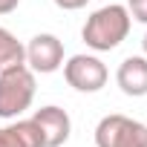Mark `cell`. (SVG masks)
<instances>
[{"instance_id": "obj_11", "label": "cell", "mask_w": 147, "mask_h": 147, "mask_svg": "<svg viewBox=\"0 0 147 147\" xmlns=\"http://www.w3.org/2000/svg\"><path fill=\"white\" fill-rule=\"evenodd\" d=\"M52 3L58 9H63V12H78V9H84L90 3V0H52Z\"/></svg>"}, {"instance_id": "obj_3", "label": "cell", "mask_w": 147, "mask_h": 147, "mask_svg": "<svg viewBox=\"0 0 147 147\" xmlns=\"http://www.w3.org/2000/svg\"><path fill=\"white\" fill-rule=\"evenodd\" d=\"M95 147H147V124L113 113L95 127Z\"/></svg>"}, {"instance_id": "obj_12", "label": "cell", "mask_w": 147, "mask_h": 147, "mask_svg": "<svg viewBox=\"0 0 147 147\" xmlns=\"http://www.w3.org/2000/svg\"><path fill=\"white\" fill-rule=\"evenodd\" d=\"M20 6V0H0V15H12Z\"/></svg>"}, {"instance_id": "obj_13", "label": "cell", "mask_w": 147, "mask_h": 147, "mask_svg": "<svg viewBox=\"0 0 147 147\" xmlns=\"http://www.w3.org/2000/svg\"><path fill=\"white\" fill-rule=\"evenodd\" d=\"M141 49H144V58H147V32H144V38H141Z\"/></svg>"}, {"instance_id": "obj_10", "label": "cell", "mask_w": 147, "mask_h": 147, "mask_svg": "<svg viewBox=\"0 0 147 147\" xmlns=\"http://www.w3.org/2000/svg\"><path fill=\"white\" fill-rule=\"evenodd\" d=\"M127 12L133 20L147 23V0H127Z\"/></svg>"}, {"instance_id": "obj_8", "label": "cell", "mask_w": 147, "mask_h": 147, "mask_svg": "<svg viewBox=\"0 0 147 147\" xmlns=\"http://www.w3.org/2000/svg\"><path fill=\"white\" fill-rule=\"evenodd\" d=\"M0 147H43L40 130L32 118L0 127Z\"/></svg>"}, {"instance_id": "obj_5", "label": "cell", "mask_w": 147, "mask_h": 147, "mask_svg": "<svg viewBox=\"0 0 147 147\" xmlns=\"http://www.w3.org/2000/svg\"><path fill=\"white\" fill-rule=\"evenodd\" d=\"M26 66L40 75H49V72L61 69L63 66V43L58 35H49V32H40L29 40L26 46Z\"/></svg>"}, {"instance_id": "obj_1", "label": "cell", "mask_w": 147, "mask_h": 147, "mask_svg": "<svg viewBox=\"0 0 147 147\" xmlns=\"http://www.w3.org/2000/svg\"><path fill=\"white\" fill-rule=\"evenodd\" d=\"M130 23H133V18H130L127 6L110 3V6L95 9V12L87 18V23H84V29H81V38H84V43H87L90 49H95V52H110V49H115V46H121V43L127 40Z\"/></svg>"}, {"instance_id": "obj_9", "label": "cell", "mask_w": 147, "mask_h": 147, "mask_svg": "<svg viewBox=\"0 0 147 147\" xmlns=\"http://www.w3.org/2000/svg\"><path fill=\"white\" fill-rule=\"evenodd\" d=\"M15 63H26V46L6 26H0V69L15 66Z\"/></svg>"}, {"instance_id": "obj_4", "label": "cell", "mask_w": 147, "mask_h": 147, "mask_svg": "<svg viewBox=\"0 0 147 147\" xmlns=\"http://www.w3.org/2000/svg\"><path fill=\"white\" fill-rule=\"evenodd\" d=\"M63 78L78 92H98V90H104L110 72H107L104 61L95 55H72L63 63Z\"/></svg>"}, {"instance_id": "obj_6", "label": "cell", "mask_w": 147, "mask_h": 147, "mask_svg": "<svg viewBox=\"0 0 147 147\" xmlns=\"http://www.w3.org/2000/svg\"><path fill=\"white\" fill-rule=\"evenodd\" d=\"M32 121H35V124H38V130H40L43 147H61V144H66V141H69L72 118H69V113H66V110H61V107L49 104V107H40V110L32 115Z\"/></svg>"}, {"instance_id": "obj_7", "label": "cell", "mask_w": 147, "mask_h": 147, "mask_svg": "<svg viewBox=\"0 0 147 147\" xmlns=\"http://www.w3.org/2000/svg\"><path fill=\"white\" fill-rule=\"evenodd\" d=\"M115 84L121 87L124 95L130 98H141L147 95V58L144 55H130L118 63L115 72Z\"/></svg>"}, {"instance_id": "obj_2", "label": "cell", "mask_w": 147, "mask_h": 147, "mask_svg": "<svg viewBox=\"0 0 147 147\" xmlns=\"http://www.w3.org/2000/svg\"><path fill=\"white\" fill-rule=\"evenodd\" d=\"M35 72L26 63L0 69V118H18L35 101Z\"/></svg>"}]
</instances>
